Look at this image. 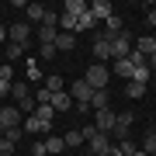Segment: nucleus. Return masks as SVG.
Instances as JSON below:
<instances>
[{"instance_id":"nucleus-1","label":"nucleus","mask_w":156,"mask_h":156,"mask_svg":"<svg viewBox=\"0 0 156 156\" xmlns=\"http://www.w3.org/2000/svg\"><path fill=\"white\" fill-rule=\"evenodd\" d=\"M83 80H87L94 90H104V87H108V80H111V69H108V66H101V62H97V66H87Z\"/></svg>"},{"instance_id":"nucleus-2","label":"nucleus","mask_w":156,"mask_h":156,"mask_svg":"<svg viewBox=\"0 0 156 156\" xmlns=\"http://www.w3.org/2000/svg\"><path fill=\"white\" fill-rule=\"evenodd\" d=\"M66 94L73 97V104H90V97H94V87H90L83 76H80V80H73V83H69Z\"/></svg>"},{"instance_id":"nucleus-3","label":"nucleus","mask_w":156,"mask_h":156,"mask_svg":"<svg viewBox=\"0 0 156 156\" xmlns=\"http://www.w3.org/2000/svg\"><path fill=\"white\" fill-rule=\"evenodd\" d=\"M108 42H111V59H128V52H132V35L128 31H118Z\"/></svg>"},{"instance_id":"nucleus-4","label":"nucleus","mask_w":156,"mask_h":156,"mask_svg":"<svg viewBox=\"0 0 156 156\" xmlns=\"http://www.w3.org/2000/svg\"><path fill=\"white\" fill-rule=\"evenodd\" d=\"M35 35V28L28 21H17V24H11V28H7V38H11L14 45H28V38Z\"/></svg>"},{"instance_id":"nucleus-5","label":"nucleus","mask_w":156,"mask_h":156,"mask_svg":"<svg viewBox=\"0 0 156 156\" xmlns=\"http://www.w3.org/2000/svg\"><path fill=\"white\" fill-rule=\"evenodd\" d=\"M132 122H135V115H132V111H122V115L115 118V128H111V135H115L118 142H125V139H128V132H132Z\"/></svg>"},{"instance_id":"nucleus-6","label":"nucleus","mask_w":156,"mask_h":156,"mask_svg":"<svg viewBox=\"0 0 156 156\" xmlns=\"http://www.w3.org/2000/svg\"><path fill=\"white\" fill-rule=\"evenodd\" d=\"M115 111H111V108H101V111H94V128H97V132L101 135H111V128H115Z\"/></svg>"},{"instance_id":"nucleus-7","label":"nucleus","mask_w":156,"mask_h":156,"mask_svg":"<svg viewBox=\"0 0 156 156\" xmlns=\"http://www.w3.org/2000/svg\"><path fill=\"white\" fill-rule=\"evenodd\" d=\"M24 122V115L17 111L14 104H7V108H0V128H14V125H21Z\"/></svg>"},{"instance_id":"nucleus-8","label":"nucleus","mask_w":156,"mask_h":156,"mask_svg":"<svg viewBox=\"0 0 156 156\" xmlns=\"http://www.w3.org/2000/svg\"><path fill=\"white\" fill-rule=\"evenodd\" d=\"M24 135H52V125H45V122H38V118H35V115H28V118H24Z\"/></svg>"},{"instance_id":"nucleus-9","label":"nucleus","mask_w":156,"mask_h":156,"mask_svg":"<svg viewBox=\"0 0 156 156\" xmlns=\"http://www.w3.org/2000/svg\"><path fill=\"white\" fill-rule=\"evenodd\" d=\"M90 52H94L97 62H108L111 59V42H108V35H101V38H94V45H90Z\"/></svg>"},{"instance_id":"nucleus-10","label":"nucleus","mask_w":156,"mask_h":156,"mask_svg":"<svg viewBox=\"0 0 156 156\" xmlns=\"http://www.w3.org/2000/svg\"><path fill=\"white\" fill-rule=\"evenodd\" d=\"M87 11H90V17H94V21H108V17L115 14L108 0H94V4H87Z\"/></svg>"},{"instance_id":"nucleus-11","label":"nucleus","mask_w":156,"mask_h":156,"mask_svg":"<svg viewBox=\"0 0 156 156\" xmlns=\"http://www.w3.org/2000/svg\"><path fill=\"white\" fill-rule=\"evenodd\" d=\"M87 146H90V153H94V156H104L108 149H111V135H94V139H87Z\"/></svg>"},{"instance_id":"nucleus-12","label":"nucleus","mask_w":156,"mask_h":156,"mask_svg":"<svg viewBox=\"0 0 156 156\" xmlns=\"http://www.w3.org/2000/svg\"><path fill=\"white\" fill-rule=\"evenodd\" d=\"M73 49H76V35L59 31V35H56V52H73Z\"/></svg>"},{"instance_id":"nucleus-13","label":"nucleus","mask_w":156,"mask_h":156,"mask_svg":"<svg viewBox=\"0 0 156 156\" xmlns=\"http://www.w3.org/2000/svg\"><path fill=\"white\" fill-rule=\"evenodd\" d=\"M62 14L83 17V14H87V4H83V0H66V4H62Z\"/></svg>"},{"instance_id":"nucleus-14","label":"nucleus","mask_w":156,"mask_h":156,"mask_svg":"<svg viewBox=\"0 0 156 156\" xmlns=\"http://www.w3.org/2000/svg\"><path fill=\"white\" fill-rule=\"evenodd\" d=\"M35 118L45 122V125H52V122H56V108H52V104H38V108H35Z\"/></svg>"},{"instance_id":"nucleus-15","label":"nucleus","mask_w":156,"mask_h":156,"mask_svg":"<svg viewBox=\"0 0 156 156\" xmlns=\"http://www.w3.org/2000/svg\"><path fill=\"white\" fill-rule=\"evenodd\" d=\"M52 108H56V115L59 111H69V108H73V97L66 94V90H62V94H52Z\"/></svg>"},{"instance_id":"nucleus-16","label":"nucleus","mask_w":156,"mask_h":156,"mask_svg":"<svg viewBox=\"0 0 156 156\" xmlns=\"http://www.w3.org/2000/svg\"><path fill=\"white\" fill-rule=\"evenodd\" d=\"M62 146H66V149H80V146H83V135H80V128H73V132L62 135Z\"/></svg>"},{"instance_id":"nucleus-17","label":"nucleus","mask_w":156,"mask_h":156,"mask_svg":"<svg viewBox=\"0 0 156 156\" xmlns=\"http://www.w3.org/2000/svg\"><path fill=\"white\" fill-rule=\"evenodd\" d=\"M62 87L66 83H62L59 73H49V76H45V90H49V94H62Z\"/></svg>"},{"instance_id":"nucleus-18","label":"nucleus","mask_w":156,"mask_h":156,"mask_svg":"<svg viewBox=\"0 0 156 156\" xmlns=\"http://www.w3.org/2000/svg\"><path fill=\"white\" fill-rule=\"evenodd\" d=\"M104 28H108V38H115L118 31H125V21H122V17H118V14H111V17H108V21H104Z\"/></svg>"},{"instance_id":"nucleus-19","label":"nucleus","mask_w":156,"mask_h":156,"mask_svg":"<svg viewBox=\"0 0 156 156\" xmlns=\"http://www.w3.org/2000/svg\"><path fill=\"white\" fill-rule=\"evenodd\" d=\"M35 35H38V42H42V45H56V35H59V31H56V28H45V24H38V31H35Z\"/></svg>"},{"instance_id":"nucleus-20","label":"nucleus","mask_w":156,"mask_h":156,"mask_svg":"<svg viewBox=\"0 0 156 156\" xmlns=\"http://www.w3.org/2000/svg\"><path fill=\"white\" fill-rule=\"evenodd\" d=\"M139 149H142L146 156H156V128H149V132H146V139H142Z\"/></svg>"},{"instance_id":"nucleus-21","label":"nucleus","mask_w":156,"mask_h":156,"mask_svg":"<svg viewBox=\"0 0 156 156\" xmlns=\"http://www.w3.org/2000/svg\"><path fill=\"white\" fill-rule=\"evenodd\" d=\"M11 97H14V101H24V97H31L28 83H21V80H14V83H11Z\"/></svg>"},{"instance_id":"nucleus-22","label":"nucleus","mask_w":156,"mask_h":156,"mask_svg":"<svg viewBox=\"0 0 156 156\" xmlns=\"http://www.w3.org/2000/svg\"><path fill=\"white\" fill-rule=\"evenodd\" d=\"M62 135H45V153H62Z\"/></svg>"},{"instance_id":"nucleus-23","label":"nucleus","mask_w":156,"mask_h":156,"mask_svg":"<svg viewBox=\"0 0 156 156\" xmlns=\"http://www.w3.org/2000/svg\"><path fill=\"white\" fill-rule=\"evenodd\" d=\"M90 108H94V111H101V108H111V104H108V90H94V97H90Z\"/></svg>"},{"instance_id":"nucleus-24","label":"nucleus","mask_w":156,"mask_h":156,"mask_svg":"<svg viewBox=\"0 0 156 156\" xmlns=\"http://www.w3.org/2000/svg\"><path fill=\"white\" fill-rule=\"evenodd\" d=\"M142 94H146V83H135V80H128V83H125V97L135 101V97H142Z\"/></svg>"},{"instance_id":"nucleus-25","label":"nucleus","mask_w":156,"mask_h":156,"mask_svg":"<svg viewBox=\"0 0 156 156\" xmlns=\"http://www.w3.org/2000/svg\"><path fill=\"white\" fill-rule=\"evenodd\" d=\"M115 73L125 76V80H132V62H128V59H115Z\"/></svg>"},{"instance_id":"nucleus-26","label":"nucleus","mask_w":156,"mask_h":156,"mask_svg":"<svg viewBox=\"0 0 156 156\" xmlns=\"http://www.w3.org/2000/svg\"><path fill=\"white\" fill-rule=\"evenodd\" d=\"M21 135H24V128H21V125H14V128H4V139H7V142H14V146L21 142Z\"/></svg>"},{"instance_id":"nucleus-27","label":"nucleus","mask_w":156,"mask_h":156,"mask_svg":"<svg viewBox=\"0 0 156 156\" xmlns=\"http://www.w3.org/2000/svg\"><path fill=\"white\" fill-rule=\"evenodd\" d=\"M42 17H45V7L42 4H28V21H38L42 24Z\"/></svg>"},{"instance_id":"nucleus-28","label":"nucleus","mask_w":156,"mask_h":156,"mask_svg":"<svg viewBox=\"0 0 156 156\" xmlns=\"http://www.w3.org/2000/svg\"><path fill=\"white\" fill-rule=\"evenodd\" d=\"M21 56H24V45H14V42H7V59H11V62H17Z\"/></svg>"},{"instance_id":"nucleus-29","label":"nucleus","mask_w":156,"mask_h":156,"mask_svg":"<svg viewBox=\"0 0 156 156\" xmlns=\"http://www.w3.org/2000/svg\"><path fill=\"white\" fill-rule=\"evenodd\" d=\"M59 24H62V31H76V17H73V14H59Z\"/></svg>"},{"instance_id":"nucleus-30","label":"nucleus","mask_w":156,"mask_h":156,"mask_svg":"<svg viewBox=\"0 0 156 156\" xmlns=\"http://www.w3.org/2000/svg\"><path fill=\"white\" fill-rule=\"evenodd\" d=\"M94 24H97V21H94V17H90V11H87L83 17H76V31H90V28H94Z\"/></svg>"},{"instance_id":"nucleus-31","label":"nucleus","mask_w":156,"mask_h":156,"mask_svg":"<svg viewBox=\"0 0 156 156\" xmlns=\"http://www.w3.org/2000/svg\"><path fill=\"white\" fill-rule=\"evenodd\" d=\"M42 24H45V28H56V24H59V14H56V11H45Z\"/></svg>"},{"instance_id":"nucleus-32","label":"nucleus","mask_w":156,"mask_h":156,"mask_svg":"<svg viewBox=\"0 0 156 156\" xmlns=\"http://www.w3.org/2000/svg\"><path fill=\"white\" fill-rule=\"evenodd\" d=\"M35 104H52V94H49V90H35Z\"/></svg>"},{"instance_id":"nucleus-33","label":"nucleus","mask_w":156,"mask_h":156,"mask_svg":"<svg viewBox=\"0 0 156 156\" xmlns=\"http://www.w3.org/2000/svg\"><path fill=\"white\" fill-rule=\"evenodd\" d=\"M135 149H139V146H135L132 139H125V142H118V153H122V156H128V153H135Z\"/></svg>"},{"instance_id":"nucleus-34","label":"nucleus","mask_w":156,"mask_h":156,"mask_svg":"<svg viewBox=\"0 0 156 156\" xmlns=\"http://www.w3.org/2000/svg\"><path fill=\"white\" fill-rule=\"evenodd\" d=\"M31 156H45V139H35L31 142Z\"/></svg>"},{"instance_id":"nucleus-35","label":"nucleus","mask_w":156,"mask_h":156,"mask_svg":"<svg viewBox=\"0 0 156 156\" xmlns=\"http://www.w3.org/2000/svg\"><path fill=\"white\" fill-rule=\"evenodd\" d=\"M38 56H42V59H56V45H42Z\"/></svg>"},{"instance_id":"nucleus-36","label":"nucleus","mask_w":156,"mask_h":156,"mask_svg":"<svg viewBox=\"0 0 156 156\" xmlns=\"http://www.w3.org/2000/svg\"><path fill=\"white\" fill-rule=\"evenodd\" d=\"M0 156H14V142H7V139H0Z\"/></svg>"},{"instance_id":"nucleus-37","label":"nucleus","mask_w":156,"mask_h":156,"mask_svg":"<svg viewBox=\"0 0 156 156\" xmlns=\"http://www.w3.org/2000/svg\"><path fill=\"white\" fill-rule=\"evenodd\" d=\"M28 80H42V69L38 66H35V62L28 59Z\"/></svg>"},{"instance_id":"nucleus-38","label":"nucleus","mask_w":156,"mask_h":156,"mask_svg":"<svg viewBox=\"0 0 156 156\" xmlns=\"http://www.w3.org/2000/svg\"><path fill=\"white\" fill-rule=\"evenodd\" d=\"M80 135H83V142H87V139H94V135H97V128H94V125H83V128H80Z\"/></svg>"},{"instance_id":"nucleus-39","label":"nucleus","mask_w":156,"mask_h":156,"mask_svg":"<svg viewBox=\"0 0 156 156\" xmlns=\"http://www.w3.org/2000/svg\"><path fill=\"white\" fill-rule=\"evenodd\" d=\"M0 80H14V66H0Z\"/></svg>"},{"instance_id":"nucleus-40","label":"nucleus","mask_w":156,"mask_h":156,"mask_svg":"<svg viewBox=\"0 0 156 156\" xmlns=\"http://www.w3.org/2000/svg\"><path fill=\"white\" fill-rule=\"evenodd\" d=\"M11 83H14V80H0V97H7V94H11Z\"/></svg>"},{"instance_id":"nucleus-41","label":"nucleus","mask_w":156,"mask_h":156,"mask_svg":"<svg viewBox=\"0 0 156 156\" xmlns=\"http://www.w3.org/2000/svg\"><path fill=\"white\" fill-rule=\"evenodd\" d=\"M104 156H122V153H118V146H111V149H108Z\"/></svg>"},{"instance_id":"nucleus-42","label":"nucleus","mask_w":156,"mask_h":156,"mask_svg":"<svg viewBox=\"0 0 156 156\" xmlns=\"http://www.w3.org/2000/svg\"><path fill=\"white\" fill-rule=\"evenodd\" d=\"M146 62H149V69H156V52H153V56H149V59H146Z\"/></svg>"},{"instance_id":"nucleus-43","label":"nucleus","mask_w":156,"mask_h":156,"mask_svg":"<svg viewBox=\"0 0 156 156\" xmlns=\"http://www.w3.org/2000/svg\"><path fill=\"white\" fill-rule=\"evenodd\" d=\"M149 24H153V28H156V11H149Z\"/></svg>"},{"instance_id":"nucleus-44","label":"nucleus","mask_w":156,"mask_h":156,"mask_svg":"<svg viewBox=\"0 0 156 156\" xmlns=\"http://www.w3.org/2000/svg\"><path fill=\"white\" fill-rule=\"evenodd\" d=\"M7 38V28H4V24H0V42H4Z\"/></svg>"},{"instance_id":"nucleus-45","label":"nucleus","mask_w":156,"mask_h":156,"mask_svg":"<svg viewBox=\"0 0 156 156\" xmlns=\"http://www.w3.org/2000/svg\"><path fill=\"white\" fill-rule=\"evenodd\" d=\"M128 156H146V153H142V149H135V153H128Z\"/></svg>"}]
</instances>
